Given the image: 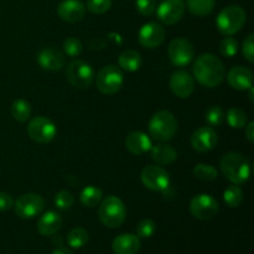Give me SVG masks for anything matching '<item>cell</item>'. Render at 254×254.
<instances>
[{
    "mask_svg": "<svg viewBox=\"0 0 254 254\" xmlns=\"http://www.w3.org/2000/svg\"><path fill=\"white\" fill-rule=\"evenodd\" d=\"M195 78L207 88L220 86L225 79V67L221 60L212 54H203L197 57L192 67Z\"/></svg>",
    "mask_w": 254,
    "mask_h": 254,
    "instance_id": "1",
    "label": "cell"
},
{
    "mask_svg": "<svg viewBox=\"0 0 254 254\" xmlns=\"http://www.w3.org/2000/svg\"><path fill=\"white\" fill-rule=\"evenodd\" d=\"M221 171L228 181L235 185L247 183L251 175V165L247 158L240 153H228L221 160Z\"/></svg>",
    "mask_w": 254,
    "mask_h": 254,
    "instance_id": "2",
    "label": "cell"
},
{
    "mask_svg": "<svg viewBox=\"0 0 254 254\" xmlns=\"http://www.w3.org/2000/svg\"><path fill=\"white\" fill-rule=\"evenodd\" d=\"M246 20H247V14L243 7L238 5H230L221 10L220 14L217 15L216 25L221 34L225 36H232L245 26Z\"/></svg>",
    "mask_w": 254,
    "mask_h": 254,
    "instance_id": "3",
    "label": "cell"
},
{
    "mask_svg": "<svg viewBox=\"0 0 254 254\" xmlns=\"http://www.w3.org/2000/svg\"><path fill=\"white\" fill-rule=\"evenodd\" d=\"M178 131V121L169 111H159L149 122V133L155 140L168 141L175 136Z\"/></svg>",
    "mask_w": 254,
    "mask_h": 254,
    "instance_id": "4",
    "label": "cell"
},
{
    "mask_svg": "<svg viewBox=\"0 0 254 254\" xmlns=\"http://www.w3.org/2000/svg\"><path fill=\"white\" fill-rule=\"evenodd\" d=\"M101 222L108 228H117L123 225L127 217V210L123 201L117 196H108L101 202L98 210Z\"/></svg>",
    "mask_w": 254,
    "mask_h": 254,
    "instance_id": "5",
    "label": "cell"
},
{
    "mask_svg": "<svg viewBox=\"0 0 254 254\" xmlns=\"http://www.w3.org/2000/svg\"><path fill=\"white\" fill-rule=\"evenodd\" d=\"M123 83V72L121 71L119 67L114 66V64L104 66L96 77L97 88L101 93L106 94V96H113L117 92L121 91Z\"/></svg>",
    "mask_w": 254,
    "mask_h": 254,
    "instance_id": "6",
    "label": "cell"
},
{
    "mask_svg": "<svg viewBox=\"0 0 254 254\" xmlns=\"http://www.w3.org/2000/svg\"><path fill=\"white\" fill-rule=\"evenodd\" d=\"M67 81L76 88H88L94 81V71L91 64L82 60L72 61L66 68Z\"/></svg>",
    "mask_w": 254,
    "mask_h": 254,
    "instance_id": "7",
    "label": "cell"
},
{
    "mask_svg": "<svg viewBox=\"0 0 254 254\" xmlns=\"http://www.w3.org/2000/svg\"><path fill=\"white\" fill-rule=\"evenodd\" d=\"M27 134L36 143L47 144L56 136V124L46 117H36L30 121L27 126Z\"/></svg>",
    "mask_w": 254,
    "mask_h": 254,
    "instance_id": "8",
    "label": "cell"
},
{
    "mask_svg": "<svg viewBox=\"0 0 254 254\" xmlns=\"http://www.w3.org/2000/svg\"><path fill=\"white\" fill-rule=\"evenodd\" d=\"M44 207L45 201L42 196L34 192L24 193L14 203L15 213L24 220H30V218L39 216L44 210Z\"/></svg>",
    "mask_w": 254,
    "mask_h": 254,
    "instance_id": "9",
    "label": "cell"
},
{
    "mask_svg": "<svg viewBox=\"0 0 254 254\" xmlns=\"http://www.w3.org/2000/svg\"><path fill=\"white\" fill-rule=\"evenodd\" d=\"M169 59L174 66H188L195 57V49L189 40L178 37L170 42L168 49Z\"/></svg>",
    "mask_w": 254,
    "mask_h": 254,
    "instance_id": "10",
    "label": "cell"
},
{
    "mask_svg": "<svg viewBox=\"0 0 254 254\" xmlns=\"http://www.w3.org/2000/svg\"><path fill=\"white\" fill-rule=\"evenodd\" d=\"M190 212L197 220L210 221L218 213V202L211 195L200 193L191 200Z\"/></svg>",
    "mask_w": 254,
    "mask_h": 254,
    "instance_id": "11",
    "label": "cell"
},
{
    "mask_svg": "<svg viewBox=\"0 0 254 254\" xmlns=\"http://www.w3.org/2000/svg\"><path fill=\"white\" fill-rule=\"evenodd\" d=\"M140 179L143 185L151 191H164L170 185V176L159 165H148L141 170Z\"/></svg>",
    "mask_w": 254,
    "mask_h": 254,
    "instance_id": "12",
    "label": "cell"
},
{
    "mask_svg": "<svg viewBox=\"0 0 254 254\" xmlns=\"http://www.w3.org/2000/svg\"><path fill=\"white\" fill-rule=\"evenodd\" d=\"M185 12L184 0H163L158 7L156 14L159 20L165 25H174L181 20Z\"/></svg>",
    "mask_w": 254,
    "mask_h": 254,
    "instance_id": "13",
    "label": "cell"
},
{
    "mask_svg": "<svg viewBox=\"0 0 254 254\" xmlns=\"http://www.w3.org/2000/svg\"><path fill=\"white\" fill-rule=\"evenodd\" d=\"M165 39V30L158 22H148L139 31V42L145 49H155L160 46Z\"/></svg>",
    "mask_w": 254,
    "mask_h": 254,
    "instance_id": "14",
    "label": "cell"
},
{
    "mask_svg": "<svg viewBox=\"0 0 254 254\" xmlns=\"http://www.w3.org/2000/svg\"><path fill=\"white\" fill-rule=\"evenodd\" d=\"M218 136L211 127L198 128L191 136V145L198 153H207L217 145Z\"/></svg>",
    "mask_w": 254,
    "mask_h": 254,
    "instance_id": "15",
    "label": "cell"
},
{
    "mask_svg": "<svg viewBox=\"0 0 254 254\" xmlns=\"http://www.w3.org/2000/svg\"><path fill=\"white\" fill-rule=\"evenodd\" d=\"M57 15L66 22H78L86 15V5L81 0H62L57 6Z\"/></svg>",
    "mask_w": 254,
    "mask_h": 254,
    "instance_id": "16",
    "label": "cell"
},
{
    "mask_svg": "<svg viewBox=\"0 0 254 254\" xmlns=\"http://www.w3.org/2000/svg\"><path fill=\"white\" fill-rule=\"evenodd\" d=\"M170 88L179 98H189L195 91L193 78L186 71H176L170 78Z\"/></svg>",
    "mask_w": 254,
    "mask_h": 254,
    "instance_id": "17",
    "label": "cell"
},
{
    "mask_svg": "<svg viewBox=\"0 0 254 254\" xmlns=\"http://www.w3.org/2000/svg\"><path fill=\"white\" fill-rule=\"evenodd\" d=\"M40 67L46 71H60L66 64L64 55L55 47H45L37 55Z\"/></svg>",
    "mask_w": 254,
    "mask_h": 254,
    "instance_id": "18",
    "label": "cell"
},
{
    "mask_svg": "<svg viewBox=\"0 0 254 254\" xmlns=\"http://www.w3.org/2000/svg\"><path fill=\"white\" fill-rule=\"evenodd\" d=\"M227 82L237 91H247L248 88L253 87V73L247 67L236 66L228 72Z\"/></svg>",
    "mask_w": 254,
    "mask_h": 254,
    "instance_id": "19",
    "label": "cell"
},
{
    "mask_svg": "<svg viewBox=\"0 0 254 254\" xmlns=\"http://www.w3.org/2000/svg\"><path fill=\"white\" fill-rule=\"evenodd\" d=\"M112 250L116 254H136L140 250V238L133 233H124L112 242Z\"/></svg>",
    "mask_w": 254,
    "mask_h": 254,
    "instance_id": "20",
    "label": "cell"
},
{
    "mask_svg": "<svg viewBox=\"0 0 254 254\" xmlns=\"http://www.w3.org/2000/svg\"><path fill=\"white\" fill-rule=\"evenodd\" d=\"M62 226V217L56 211H47L37 221V231L41 236L50 237L56 235Z\"/></svg>",
    "mask_w": 254,
    "mask_h": 254,
    "instance_id": "21",
    "label": "cell"
},
{
    "mask_svg": "<svg viewBox=\"0 0 254 254\" xmlns=\"http://www.w3.org/2000/svg\"><path fill=\"white\" fill-rule=\"evenodd\" d=\"M151 144L150 138L143 131H131L126 138V148L134 155H143L150 151Z\"/></svg>",
    "mask_w": 254,
    "mask_h": 254,
    "instance_id": "22",
    "label": "cell"
},
{
    "mask_svg": "<svg viewBox=\"0 0 254 254\" xmlns=\"http://www.w3.org/2000/svg\"><path fill=\"white\" fill-rule=\"evenodd\" d=\"M151 158L160 165H170L178 159V151L169 144H156L150 149Z\"/></svg>",
    "mask_w": 254,
    "mask_h": 254,
    "instance_id": "23",
    "label": "cell"
},
{
    "mask_svg": "<svg viewBox=\"0 0 254 254\" xmlns=\"http://www.w3.org/2000/svg\"><path fill=\"white\" fill-rule=\"evenodd\" d=\"M118 64L121 68L127 72H135L143 64L141 55L135 50H126L118 57Z\"/></svg>",
    "mask_w": 254,
    "mask_h": 254,
    "instance_id": "24",
    "label": "cell"
},
{
    "mask_svg": "<svg viewBox=\"0 0 254 254\" xmlns=\"http://www.w3.org/2000/svg\"><path fill=\"white\" fill-rule=\"evenodd\" d=\"M216 0H186L188 9L196 16H207L212 12Z\"/></svg>",
    "mask_w": 254,
    "mask_h": 254,
    "instance_id": "25",
    "label": "cell"
},
{
    "mask_svg": "<svg viewBox=\"0 0 254 254\" xmlns=\"http://www.w3.org/2000/svg\"><path fill=\"white\" fill-rule=\"evenodd\" d=\"M103 193H102L101 189L96 188V186H87L82 190L81 195H79V200L81 203L86 207H96L99 205L102 201Z\"/></svg>",
    "mask_w": 254,
    "mask_h": 254,
    "instance_id": "26",
    "label": "cell"
},
{
    "mask_svg": "<svg viewBox=\"0 0 254 254\" xmlns=\"http://www.w3.org/2000/svg\"><path fill=\"white\" fill-rule=\"evenodd\" d=\"M10 112H11V116L15 121L20 122V123H24L31 116V106L25 99H16L11 104Z\"/></svg>",
    "mask_w": 254,
    "mask_h": 254,
    "instance_id": "27",
    "label": "cell"
},
{
    "mask_svg": "<svg viewBox=\"0 0 254 254\" xmlns=\"http://www.w3.org/2000/svg\"><path fill=\"white\" fill-rule=\"evenodd\" d=\"M88 232L83 227H76L69 231L67 235V243L71 248L78 250V248L84 247L88 242Z\"/></svg>",
    "mask_w": 254,
    "mask_h": 254,
    "instance_id": "28",
    "label": "cell"
},
{
    "mask_svg": "<svg viewBox=\"0 0 254 254\" xmlns=\"http://www.w3.org/2000/svg\"><path fill=\"white\" fill-rule=\"evenodd\" d=\"M243 191L238 185H231L223 192V200L228 207H238L243 202Z\"/></svg>",
    "mask_w": 254,
    "mask_h": 254,
    "instance_id": "29",
    "label": "cell"
},
{
    "mask_svg": "<svg viewBox=\"0 0 254 254\" xmlns=\"http://www.w3.org/2000/svg\"><path fill=\"white\" fill-rule=\"evenodd\" d=\"M226 118H227V123L230 124V127H232L235 129L245 128L248 123L247 114L240 108H231L227 112Z\"/></svg>",
    "mask_w": 254,
    "mask_h": 254,
    "instance_id": "30",
    "label": "cell"
},
{
    "mask_svg": "<svg viewBox=\"0 0 254 254\" xmlns=\"http://www.w3.org/2000/svg\"><path fill=\"white\" fill-rule=\"evenodd\" d=\"M193 175L202 181H213L217 179V170L210 164H198L193 169Z\"/></svg>",
    "mask_w": 254,
    "mask_h": 254,
    "instance_id": "31",
    "label": "cell"
},
{
    "mask_svg": "<svg viewBox=\"0 0 254 254\" xmlns=\"http://www.w3.org/2000/svg\"><path fill=\"white\" fill-rule=\"evenodd\" d=\"M206 122L210 124L211 127H218L223 123L225 121V113H223L222 108L218 106L210 107L205 113Z\"/></svg>",
    "mask_w": 254,
    "mask_h": 254,
    "instance_id": "32",
    "label": "cell"
},
{
    "mask_svg": "<svg viewBox=\"0 0 254 254\" xmlns=\"http://www.w3.org/2000/svg\"><path fill=\"white\" fill-rule=\"evenodd\" d=\"M83 50V45H82L81 40L77 37H68L64 41V51L66 52L67 56L69 57H77Z\"/></svg>",
    "mask_w": 254,
    "mask_h": 254,
    "instance_id": "33",
    "label": "cell"
},
{
    "mask_svg": "<svg viewBox=\"0 0 254 254\" xmlns=\"http://www.w3.org/2000/svg\"><path fill=\"white\" fill-rule=\"evenodd\" d=\"M74 202V197L68 191H59L55 195V205L60 210H68L72 207Z\"/></svg>",
    "mask_w": 254,
    "mask_h": 254,
    "instance_id": "34",
    "label": "cell"
},
{
    "mask_svg": "<svg viewBox=\"0 0 254 254\" xmlns=\"http://www.w3.org/2000/svg\"><path fill=\"white\" fill-rule=\"evenodd\" d=\"M238 51V44L233 37L227 36L221 41L220 44V52L225 57H233Z\"/></svg>",
    "mask_w": 254,
    "mask_h": 254,
    "instance_id": "35",
    "label": "cell"
},
{
    "mask_svg": "<svg viewBox=\"0 0 254 254\" xmlns=\"http://www.w3.org/2000/svg\"><path fill=\"white\" fill-rule=\"evenodd\" d=\"M156 230V225L151 220H143L136 226V236L139 238H150Z\"/></svg>",
    "mask_w": 254,
    "mask_h": 254,
    "instance_id": "36",
    "label": "cell"
},
{
    "mask_svg": "<svg viewBox=\"0 0 254 254\" xmlns=\"http://www.w3.org/2000/svg\"><path fill=\"white\" fill-rule=\"evenodd\" d=\"M112 7V0H87V9L93 14H104Z\"/></svg>",
    "mask_w": 254,
    "mask_h": 254,
    "instance_id": "37",
    "label": "cell"
},
{
    "mask_svg": "<svg viewBox=\"0 0 254 254\" xmlns=\"http://www.w3.org/2000/svg\"><path fill=\"white\" fill-rule=\"evenodd\" d=\"M135 7L139 14L151 16L156 11V0H135Z\"/></svg>",
    "mask_w": 254,
    "mask_h": 254,
    "instance_id": "38",
    "label": "cell"
},
{
    "mask_svg": "<svg viewBox=\"0 0 254 254\" xmlns=\"http://www.w3.org/2000/svg\"><path fill=\"white\" fill-rule=\"evenodd\" d=\"M242 52L243 55H245L246 59H247V61L252 64L254 61V35L251 34L250 36L243 41Z\"/></svg>",
    "mask_w": 254,
    "mask_h": 254,
    "instance_id": "39",
    "label": "cell"
},
{
    "mask_svg": "<svg viewBox=\"0 0 254 254\" xmlns=\"http://www.w3.org/2000/svg\"><path fill=\"white\" fill-rule=\"evenodd\" d=\"M14 206V200L6 192L0 191V211H7Z\"/></svg>",
    "mask_w": 254,
    "mask_h": 254,
    "instance_id": "40",
    "label": "cell"
},
{
    "mask_svg": "<svg viewBox=\"0 0 254 254\" xmlns=\"http://www.w3.org/2000/svg\"><path fill=\"white\" fill-rule=\"evenodd\" d=\"M246 130H245V134H246V138H247V140L250 141L251 144L254 143V122H250V123H247V126L245 127Z\"/></svg>",
    "mask_w": 254,
    "mask_h": 254,
    "instance_id": "41",
    "label": "cell"
},
{
    "mask_svg": "<svg viewBox=\"0 0 254 254\" xmlns=\"http://www.w3.org/2000/svg\"><path fill=\"white\" fill-rule=\"evenodd\" d=\"M52 254H73L71 252V251L68 250V248H64V247H60V248H56V250L54 251V253Z\"/></svg>",
    "mask_w": 254,
    "mask_h": 254,
    "instance_id": "42",
    "label": "cell"
}]
</instances>
